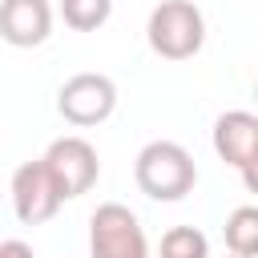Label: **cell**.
Instances as JSON below:
<instances>
[{
    "label": "cell",
    "mask_w": 258,
    "mask_h": 258,
    "mask_svg": "<svg viewBox=\"0 0 258 258\" xmlns=\"http://www.w3.org/2000/svg\"><path fill=\"white\" fill-rule=\"evenodd\" d=\"M133 177H137V189L145 198H153V202H181L198 185V165H194L185 145L161 137V141L141 145V153L133 161Z\"/></svg>",
    "instance_id": "1"
},
{
    "label": "cell",
    "mask_w": 258,
    "mask_h": 258,
    "mask_svg": "<svg viewBox=\"0 0 258 258\" xmlns=\"http://www.w3.org/2000/svg\"><path fill=\"white\" fill-rule=\"evenodd\" d=\"M145 40L161 60H189L206 44V16L194 0H161L145 20Z\"/></svg>",
    "instance_id": "2"
},
{
    "label": "cell",
    "mask_w": 258,
    "mask_h": 258,
    "mask_svg": "<svg viewBox=\"0 0 258 258\" xmlns=\"http://www.w3.org/2000/svg\"><path fill=\"white\" fill-rule=\"evenodd\" d=\"M89 258H149L137 214L121 202H101L89 218Z\"/></svg>",
    "instance_id": "3"
},
{
    "label": "cell",
    "mask_w": 258,
    "mask_h": 258,
    "mask_svg": "<svg viewBox=\"0 0 258 258\" xmlns=\"http://www.w3.org/2000/svg\"><path fill=\"white\" fill-rule=\"evenodd\" d=\"M40 165H44V173L52 177V185H56L60 202H73V198L89 194V189L97 185V177H101L97 149H93L85 137H77V133L56 137V141L44 149Z\"/></svg>",
    "instance_id": "4"
},
{
    "label": "cell",
    "mask_w": 258,
    "mask_h": 258,
    "mask_svg": "<svg viewBox=\"0 0 258 258\" xmlns=\"http://www.w3.org/2000/svg\"><path fill=\"white\" fill-rule=\"evenodd\" d=\"M113 109H117V85L105 73H77L56 93V113L77 129H93L109 121Z\"/></svg>",
    "instance_id": "5"
},
{
    "label": "cell",
    "mask_w": 258,
    "mask_h": 258,
    "mask_svg": "<svg viewBox=\"0 0 258 258\" xmlns=\"http://www.w3.org/2000/svg\"><path fill=\"white\" fill-rule=\"evenodd\" d=\"M214 153H218L226 165H234L250 189H258V177H254L258 117H254L250 109H226V113L214 121Z\"/></svg>",
    "instance_id": "6"
},
{
    "label": "cell",
    "mask_w": 258,
    "mask_h": 258,
    "mask_svg": "<svg viewBox=\"0 0 258 258\" xmlns=\"http://www.w3.org/2000/svg\"><path fill=\"white\" fill-rule=\"evenodd\" d=\"M8 189H12V210H16V218H20L24 226H44V222L56 218V210L64 206L60 194H56V185H52V177L44 173L40 157L16 165Z\"/></svg>",
    "instance_id": "7"
},
{
    "label": "cell",
    "mask_w": 258,
    "mask_h": 258,
    "mask_svg": "<svg viewBox=\"0 0 258 258\" xmlns=\"http://www.w3.org/2000/svg\"><path fill=\"white\" fill-rule=\"evenodd\" d=\"M52 32L48 0H0V40L12 48H36Z\"/></svg>",
    "instance_id": "8"
},
{
    "label": "cell",
    "mask_w": 258,
    "mask_h": 258,
    "mask_svg": "<svg viewBox=\"0 0 258 258\" xmlns=\"http://www.w3.org/2000/svg\"><path fill=\"white\" fill-rule=\"evenodd\" d=\"M226 250L234 258H254L258 254V206H238L226 218Z\"/></svg>",
    "instance_id": "9"
},
{
    "label": "cell",
    "mask_w": 258,
    "mask_h": 258,
    "mask_svg": "<svg viewBox=\"0 0 258 258\" xmlns=\"http://www.w3.org/2000/svg\"><path fill=\"white\" fill-rule=\"evenodd\" d=\"M157 258H210V238L198 226H173L161 234Z\"/></svg>",
    "instance_id": "10"
},
{
    "label": "cell",
    "mask_w": 258,
    "mask_h": 258,
    "mask_svg": "<svg viewBox=\"0 0 258 258\" xmlns=\"http://www.w3.org/2000/svg\"><path fill=\"white\" fill-rule=\"evenodd\" d=\"M113 16V0H60V20L73 32H97Z\"/></svg>",
    "instance_id": "11"
},
{
    "label": "cell",
    "mask_w": 258,
    "mask_h": 258,
    "mask_svg": "<svg viewBox=\"0 0 258 258\" xmlns=\"http://www.w3.org/2000/svg\"><path fill=\"white\" fill-rule=\"evenodd\" d=\"M0 258H36V254H32L28 242H20V238H4V242H0Z\"/></svg>",
    "instance_id": "12"
},
{
    "label": "cell",
    "mask_w": 258,
    "mask_h": 258,
    "mask_svg": "<svg viewBox=\"0 0 258 258\" xmlns=\"http://www.w3.org/2000/svg\"><path fill=\"white\" fill-rule=\"evenodd\" d=\"M230 258H234V254H230Z\"/></svg>",
    "instance_id": "13"
}]
</instances>
